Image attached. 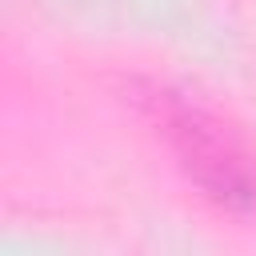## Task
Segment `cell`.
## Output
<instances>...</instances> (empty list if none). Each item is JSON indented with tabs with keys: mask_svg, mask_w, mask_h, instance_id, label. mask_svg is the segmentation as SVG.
Wrapping results in <instances>:
<instances>
[{
	"mask_svg": "<svg viewBox=\"0 0 256 256\" xmlns=\"http://www.w3.org/2000/svg\"><path fill=\"white\" fill-rule=\"evenodd\" d=\"M124 96L168 144V152L200 188V196H208L232 216L256 220V148L236 124L156 80L132 76L124 80Z\"/></svg>",
	"mask_w": 256,
	"mask_h": 256,
	"instance_id": "cell-1",
	"label": "cell"
}]
</instances>
